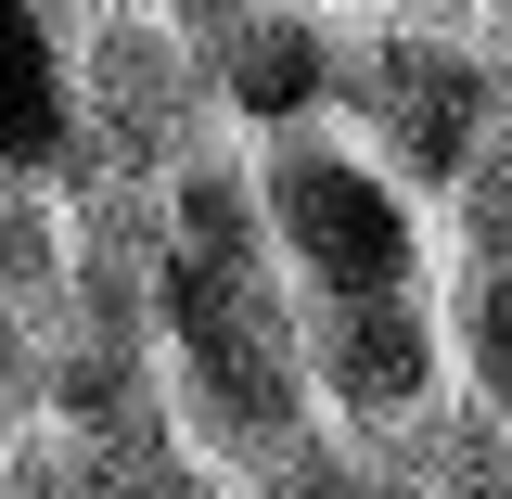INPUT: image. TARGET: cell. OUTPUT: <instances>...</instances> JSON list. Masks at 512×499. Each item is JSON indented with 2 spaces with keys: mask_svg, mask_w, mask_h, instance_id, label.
Returning a JSON list of instances; mask_svg holds the SVG:
<instances>
[{
  "mask_svg": "<svg viewBox=\"0 0 512 499\" xmlns=\"http://www.w3.org/2000/svg\"><path fill=\"white\" fill-rule=\"evenodd\" d=\"M346 128L397 192L461 205V180L512 141V52L487 26H359L346 39Z\"/></svg>",
  "mask_w": 512,
  "mask_h": 499,
  "instance_id": "6da1fadb",
  "label": "cell"
},
{
  "mask_svg": "<svg viewBox=\"0 0 512 499\" xmlns=\"http://www.w3.org/2000/svg\"><path fill=\"white\" fill-rule=\"evenodd\" d=\"M256 192H269V244L295 269L308 308H372V295H436V205L397 192L333 128L256 141Z\"/></svg>",
  "mask_w": 512,
  "mask_h": 499,
  "instance_id": "7a4b0ae2",
  "label": "cell"
},
{
  "mask_svg": "<svg viewBox=\"0 0 512 499\" xmlns=\"http://www.w3.org/2000/svg\"><path fill=\"white\" fill-rule=\"evenodd\" d=\"M77 90H90V180L77 192H167L180 167H205L218 154V64H205V39H180L154 0H90V26H77ZM64 192V205H77Z\"/></svg>",
  "mask_w": 512,
  "mask_h": 499,
  "instance_id": "3957f363",
  "label": "cell"
},
{
  "mask_svg": "<svg viewBox=\"0 0 512 499\" xmlns=\"http://www.w3.org/2000/svg\"><path fill=\"white\" fill-rule=\"evenodd\" d=\"M346 39H359V26H333L320 0H269V13H244V26L205 52L231 128H256V141L333 128V116H346Z\"/></svg>",
  "mask_w": 512,
  "mask_h": 499,
  "instance_id": "277c9868",
  "label": "cell"
},
{
  "mask_svg": "<svg viewBox=\"0 0 512 499\" xmlns=\"http://www.w3.org/2000/svg\"><path fill=\"white\" fill-rule=\"evenodd\" d=\"M448 346H461V397L512 436V269H448Z\"/></svg>",
  "mask_w": 512,
  "mask_h": 499,
  "instance_id": "5b68a950",
  "label": "cell"
},
{
  "mask_svg": "<svg viewBox=\"0 0 512 499\" xmlns=\"http://www.w3.org/2000/svg\"><path fill=\"white\" fill-rule=\"evenodd\" d=\"M397 461H410V474H423L436 499H512V436L487 423V410H474V397H461V410H448L423 448H397Z\"/></svg>",
  "mask_w": 512,
  "mask_h": 499,
  "instance_id": "8992f818",
  "label": "cell"
},
{
  "mask_svg": "<svg viewBox=\"0 0 512 499\" xmlns=\"http://www.w3.org/2000/svg\"><path fill=\"white\" fill-rule=\"evenodd\" d=\"M448 244H461V269H512V141L461 180V205H448Z\"/></svg>",
  "mask_w": 512,
  "mask_h": 499,
  "instance_id": "52a82bcc",
  "label": "cell"
},
{
  "mask_svg": "<svg viewBox=\"0 0 512 499\" xmlns=\"http://www.w3.org/2000/svg\"><path fill=\"white\" fill-rule=\"evenodd\" d=\"M154 13H167L180 39H205V52H218V39H231L244 13H269V0H154Z\"/></svg>",
  "mask_w": 512,
  "mask_h": 499,
  "instance_id": "ba28073f",
  "label": "cell"
},
{
  "mask_svg": "<svg viewBox=\"0 0 512 499\" xmlns=\"http://www.w3.org/2000/svg\"><path fill=\"white\" fill-rule=\"evenodd\" d=\"M359 13H372V26H474L487 0H359Z\"/></svg>",
  "mask_w": 512,
  "mask_h": 499,
  "instance_id": "9c48e42d",
  "label": "cell"
},
{
  "mask_svg": "<svg viewBox=\"0 0 512 499\" xmlns=\"http://www.w3.org/2000/svg\"><path fill=\"white\" fill-rule=\"evenodd\" d=\"M487 13H500V39H512V0H487Z\"/></svg>",
  "mask_w": 512,
  "mask_h": 499,
  "instance_id": "30bf717a",
  "label": "cell"
},
{
  "mask_svg": "<svg viewBox=\"0 0 512 499\" xmlns=\"http://www.w3.org/2000/svg\"><path fill=\"white\" fill-rule=\"evenodd\" d=\"M218 499H256V487H218Z\"/></svg>",
  "mask_w": 512,
  "mask_h": 499,
  "instance_id": "8fae6325",
  "label": "cell"
}]
</instances>
